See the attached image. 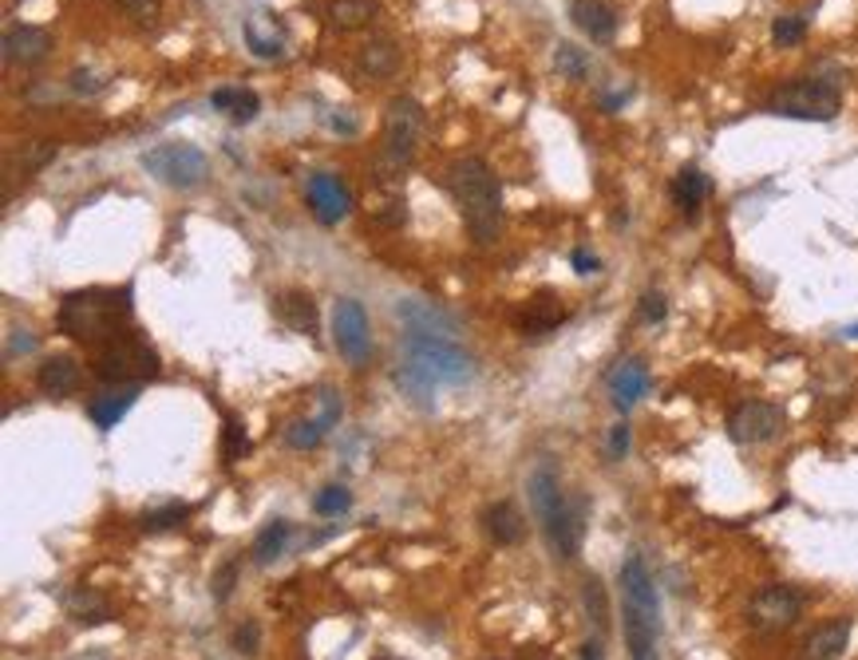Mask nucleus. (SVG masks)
<instances>
[{
	"label": "nucleus",
	"instance_id": "f257e3e1",
	"mask_svg": "<svg viewBox=\"0 0 858 660\" xmlns=\"http://www.w3.org/2000/svg\"><path fill=\"white\" fill-rule=\"evenodd\" d=\"M447 195L456 198L459 214H463L467 234L475 238V246H491L503 229V190H498L495 170L479 155H463L447 166Z\"/></svg>",
	"mask_w": 858,
	"mask_h": 660
},
{
	"label": "nucleus",
	"instance_id": "f03ea898",
	"mask_svg": "<svg viewBox=\"0 0 858 660\" xmlns=\"http://www.w3.org/2000/svg\"><path fill=\"white\" fill-rule=\"evenodd\" d=\"M131 290H75L60 305V332L72 341L104 344L131 325Z\"/></svg>",
	"mask_w": 858,
	"mask_h": 660
},
{
	"label": "nucleus",
	"instance_id": "7ed1b4c3",
	"mask_svg": "<svg viewBox=\"0 0 858 660\" xmlns=\"http://www.w3.org/2000/svg\"><path fill=\"white\" fill-rule=\"evenodd\" d=\"M621 601H625V645L630 660H657V633H661V598L657 581L642 554L621 562Z\"/></svg>",
	"mask_w": 858,
	"mask_h": 660
},
{
	"label": "nucleus",
	"instance_id": "20e7f679",
	"mask_svg": "<svg viewBox=\"0 0 858 660\" xmlns=\"http://www.w3.org/2000/svg\"><path fill=\"white\" fill-rule=\"evenodd\" d=\"M95 376L104 384H143L158 376V352L134 329L95 344Z\"/></svg>",
	"mask_w": 858,
	"mask_h": 660
},
{
	"label": "nucleus",
	"instance_id": "39448f33",
	"mask_svg": "<svg viewBox=\"0 0 858 660\" xmlns=\"http://www.w3.org/2000/svg\"><path fill=\"white\" fill-rule=\"evenodd\" d=\"M838 107H843L838 87L827 80H815V75L787 80L767 95V111L779 115V119H803V123H831Z\"/></svg>",
	"mask_w": 858,
	"mask_h": 660
},
{
	"label": "nucleus",
	"instance_id": "423d86ee",
	"mask_svg": "<svg viewBox=\"0 0 858 660\" xmlns=\"http://www.w3.org/2000/svg\"><path fill=\"white\" fill-rule=\"evenodd\" d=\"M139 163H143V170L155 178V182L171 186V190H195V186H202L210 175L207 151L195 143H183V139L151 146V151H143Z\"/></svg>",
	"mask_w": 858,
	"mask_h": 660
},
{
	"label": "nucleus",
	"instance_id": "0eeeda50",
	"mask_svg": "<svg viewBox=\"0 0 858 660\" xmlns=\"http://www.w3.org/2000/svg\"><path fill=\"white\" fill-rule=\"evenodd\" d=\"M424 127H427V111L420 99L412 95H396L388 111H384V158L403 170V166L412 163V155L420 151V139H424Z\"/></svg>",
	"mask_w": 858,
	"mask_h": 660
},
{
	"label": "nucleus",
	"instance_id": "6e6552de",
	"mask_svg": "<svg viewBox=\"0 0 858 660\" xmlns=\"http://www.w3.org/2000/svg\"><path fill=\"white\" fill-rule=\"evenodd\" d=\"M403 352L415 368H424L435 384H467L475 376V364L459 349L456 341H439V337H403Z\"/></svg>",
	"mask_w": 858,
	"mask_h": 660
},
{
	"label": "nucleus",
	"instance_id": "1a4fd4ad",
	"mask_svg": "<svg viewBox=\"0 0 858 660\" xmlns=\"http://www.w3.org/2000/svg\"><path fill=\"white\" fill-rule=\"evenodd\" d=\"M332 344L352 368H364L373 361V329H368V313L361 300L341 297L332 305Z\"/></svg>",
	"mask_w": 858,
	"mask_h": 660
},
{
	"label": "nucleus",
	"instance_id": "9d476101",
	"mask_svg": "<svg viewBox=\"0 0 858 660\" xmlns=\"http://www.w3.org/2000/svg\"><path fill=\"white\" fill-rule=\"evenodd\" d=\"M784 432V408L767 400H744L736 403L728 415V439L740 447H760L772 444Z\"/></svg>",
	"mask_w": 858,
	"mask_h": 660
},
{
	"label": "nucleus",
	"instance_id": "9b49d317",
	"mask_svg": "<svg viewBox=\"0 0 858 660\" xmlns=\"http://www.w3.org/2000/svg\"><path fill=\"white\" fill-rule=\"evenodd\" d=\"M803 613V593L796 586H764L748 601V625L760 633L791 629Z\"/></svg>",
	"mask_w": 858,
	"mask_h": 660
},
{
	"label": "nucleus",
	"instance_id": "f8f14e48",
	"mask_svg": "<svg viewBox=\"0 0 858 660\" xmlns=\"http://www.w3.org/2000/svg\"><path fill=\"white\" fill-rule=\"evenodd\" d=\"M305 202H309V214L321 222V226H341L344 217L352 214V190L341 175L332 170H317L309 175L305 186Z\"/></svg>",
	"mask_w": 858,
	"mask_h": 660
},
{
	"label": "nucleus",
	"instance_id": "ddd939ff",
	"mask_svg": "<svg viewBox=\"0 0 858 660\" xmlns=\"http://www.w3.org/2000/svg\"><path fill=\"white\" fill-rule=\"evenodd\" d=\"M542 530H546L550 550L562 557V562H574L581 550V538H586V498H562L554 515L542 518Z\"/></svg>",
	"mask_w": 858,
	"mask_h": 660
},
{
	"label": "nucleus",
	"instance_id": "4468645a",
	"mask_svg": "<svg viewBox=\"0 0 858 660\" xmlns=\"http://www.w3.org/2000/svg\"><path fill=\"white\" fill-rule=\"evenodd\" d=\"M396 317L403 320V329L412 337H439V341H456V320L447 317L435 300L424 297H403L396 300Z\"/></svg>",
	"mask_w": 858,
	"mask_h": 660
},
{
	"label": "nucleus",
	"instance_id": "2eb2a0df",
	"mask_svg": "<svg viewBox=\"0 0 858 660\" xmlns=\"http://www.w3.org/2000/svg\"><path fill=\"white\" fill-rule=\"evenodd\" d=\"M52 32L36 28V24H12L4 32V63H21V68H36L52 56Z\"/></svg>",
	"mask_w": 858,
	"mask_h": 660
},
{
	"label": "nucleus",
	"instance_id": "dca6fc26",
	"mask_svg": "<svg viewBox=\"0 0 858 660\" xmlns=\"http://www.w3.org/2000/svg\"><path fill=\"white\" fill-rule=\"evenodd\" d=\"M242 36H246V48L258 60H278L285 56V28L278 24V16H269V12H249L246 21H242Z\"/></svg>",
	"mask_w": 858,
	"mask_h": 660
},
{
	"label": "nucleus",
	"instance_id": "f3484780",
	"mask_svg": "<svg viewBox=\"0 0 858 660\" xmlns=\"http://www.w3.org/2000/svg\"><path fill=\"white\" fill-rule=\"evenodd\" d=\"M610 400L618 412H633L642 396L649 392V368L642 361H621L618 368L610 372Z\"/></svg>",
	"mask_w": 858,
	"mask_h": 660
},
{
	"label": "nucleus",
	"instance_id": "a211bd4d",
	"mask_svg": "<svg viewBox=\"0 0 858 660\" xmlns=\"http://www.w3.org/2000/svg\"><path fill=\"white\" fill-rule=\"evenodd\" d=\"M139 388H143V384H111L107 392L95 396V400L87 403V415H92L95 427H104V432L119 427V420H124V415L134 408V400H139Z\"/></svg>",
	"mask_w": 858,
	"mask_h": 660
},
{
	"label": "nucleus",
	"instance_id": "6ab92c4d",
	"mask_svg": "<svg viewBox=\"0 0 858 660\" xmlns=\"http://www.w3.org/2000/svg\"><path fill=\"white\" fill-rule=\"evenodd\" d=\"M273 313H278V320L285 329L301 332V337H317V329H321L317 300L301 290H290V293H281V297H273Z\"/></svg>",
	"mask_w": 858,
	"mask_h": 660
},
{
	"label": "nucleus",
	"instance_id": "aec40b11",
	"mask_svg": "<svg viewBox=\"0 0 858 660\" xmlns=\"http://www.w3.org/2000/svg\"><path fill=\"white\" fill-rule=\"evenodd\" d=\"M569 21L578 24L593 44H610L618 36V12L606 0H574L569 4Z\"/></svg>",
	"mask_w": 858,
	"mask_h": 660
},
{
	"label": "nucleus",
	"instance_id": "412c9836",
	"mask_svg": "<svg viewBox=\"0 0 858 660\" xmlns=\"http://www.w3.org/2000/svg\"><path fill=\"white\" fill-rule=\"evenodd\" d=\"M850 645V617H835L827 625H819L811 637L803 640V660H838Z\"/></svg>",
	"mask_w": 858,
	"mask_h": 660
},
{
	"label": "nucleus",
	"instance_id": "4be33fe9",
	"mask_svg": "<svg viewBox=\"0 0 858 660\" xmlns=\"http://www.w3.org/2000/svg\"><path fill=\"white\" fill-rule=\"evenodd\" d=\"M80 384H83V372L72 356H48V361L40 364V372H36V388H40L44 396H56V400H60V396H72Z\"/></svg>",
	"mask_w": 858,
	"mask_h": 660
},
{
	"label": "nucleus",
	"instance_id": "5701e85b",
	"mask_svg": "<svg viewBox=\"0 0 858 660\" xmlns=\"http://www.w3.org/2000/svg\"><path fill=\"white\" fill-rule=\"evenodd\" d=\"M483 527H486V534H491V542H498V546H518L522 534H527V522H522V515H518V506L507 503V498L486 506Z\"/></svg>",
	"mask_w": 858,
	"mask_h": 660
},
{
	"label": "nucleus",
	"instance_id": "b1692460",
	"mask_svg": "<svg viewBox=\"0 0 858 660\" xmlns=\"http://www.w3.org/2000/svg\"><path fill=\"white\" fill-rule=\"evenodd\" d=\"M396 68H400V48H396V40H388V36L368 40L361 48V56H356V72H361L364 80H384V75H392Z\"/></svg>",
	"mask_w": 858,
	"mask_h": 660
},
{
	"label": "nucleus",
	"instance_id": "393cba45",
	"mask_svg": "<svg viewBox=\"0 0 858 660\" xmlns=\"http://www.w3.org/2000/svg\"><path fill=\"white\" fill-rule=\"evenodd\" d=\"M376 12H380L376 0H329L325 16L337 32H361L376 21Z\"/></svg>",
	"mask_w": 858,
	"mask_h": 660
},
{
	"label": "nucleus",
	"instance_id": "a878e982",
	"mask_svg": "<svg viewBox=\"0 0 858 660\" xmlns=\"http://www.w3.org/2000/svg\"><path fill=\"white\" fill-rule=\"evenodd\" d=\"M708 190H713V182H708V175H704L701 166H684L681 175L672 178V202H677L689 217H696V210L704 207Z\"/></svg>",
	"mask_w": 858,
	"mask_h": 660
},
{
	"label": "nucleus",
	"instance_id": "bb28decb",
	"mask_svg": "<svg viewBox=\"0 0 858 660\" xmlns=\"http://www.w3.org/2000/svg\"><path fill=\"white\" fill-rule=\"evenodd\" d=\"M210 107H214V111H226L234 123H254L261 111V99H258V92H249V87H218V92L210 95Z\"/></svg>",
	"mask_w": 858,
	"mask_h": 660
},
{
	"label": "nucleus",
	"instance_id": "cd10ccee",
	"mask_svg": "<svg viewBox=\"0 0 858 660\" xmlns=\"http://www.w3.org/2000/svg\"><path fill=\"white\" fill-rule=\"evenodd\" d=\"M290 534H293L290 522H285V518H273V522L254 538V550H249L254 566H273V562L285 554V546H290Z\"/></svg>",
	"mask_w": 858,
	"mask_h": 660
},
{
	"label": "nucleus",
	"instance_id": "c85d7f7f",
	"mask_svg": "<svg viewBox=\"0 0 858 660\" xmlns=\"http://www.w3.org/2000/svg\"><path fill=\"white\" fill-rule=\"evenodd\" d=\"M392 380H396V388H400V392L408 396V400H412V403H420V408H432L435 388H439V384H435L424 368H415V364L408 361V356H403V361H400V368H396Z\"/></svg>",
	"mask_w": 858,
	"mask_h": 660
},
{
	"label": "nucleus",
	"instance_id": "c756f323",
	"mask_svg": "<svg viewBox=\"0 0 858 660\" xmlns=\"http://www.w3.org/2000/svg\"><path fill=\"white\" fill-rule=\"evenodd\" d=\"M68 613H72L80 625H99V621L111 617V605H107V598H99L95 589H75L72 598H68Z\"/></svg>",
	"mask_w": 858,
	"mask_h": 660
},
{
	"label": "nucleus",
	"instance_id": "7c9ffc66",
	"mask_svg": "<svg viewBox=\"0 0 858 660\" xmlns=\"http://www.w3.org/2000/svg\"><path fill=\"white\" fill-rule=\"evenodd\" d=\"M581 605H586V617H590V625L598 629V637H606V629H610V598H606V586H601L598 578H586V586H581Z\"/></svg>",
	"mask_w": 858,
	"mask_h": 660
},
{
	"label": "nucleus",
	"instance_id": "2f4dec72",
	"mask_svg": "<svg viewBox=\"0 0 858 660\" xmlns=\"http://www.w3.org/2000/svg\"><path fill=\"white\" fill-rule=\"evenodd\" d=\"M554 72H559L562 80H569V83H581L586 75H590V56L581 52L578 44L562 40L559 48H554Z\"/></svg>",
	"mask_w": 858,
	"mask_h": 660
},
{
	"label": "nucleus",
	"instance_id": "473e14b6",
	"mask_svg": "<svg viewBox=\"0 0 858 660\" xmlns=\"http://www.w3.org/2000/svg\"><path fill=\"white\" fill-rule=\"evenodd\" d=\"M562 320H566V309L550 305V297H538V300H530V313H527V320H522V329L550 332V329H559Z\"/></svg>",
	"mask_w": 858,
	"mask_h": 660
},
{
	"label": "nucleus",
	"instance_id": "72a5a7b5",
	"mask_svg": "<svg viewBox=\"0 0 858 660\" xmlns=\"http://www.w3.org/2000/svg\"><path fill=\"white\" fill-rule=\"evenodd\" d=\"M325 427L317 420H293L290 427H285V444L293 447V451H313V447L325 444Z\"/></svg>",
	"mask_w": 858,
	"mask_h": 660
},
{
	"label": "nucleus",
	"instance_id": "f704fd0d",
	"mask_svg": "<svg viewBox=\"0 0 858 660\" xmlns=\"http://www.w3.org/2000/svg\"><path fill=\"white\" fill-rule=\"evenodd\" d=\"M349 506H352V491L344 483L325 486V491H317V498H313V510L321 518H341Z\"/></svg>",
	"mask_w": 858,
	"mask_h": 660
},
{
	"label": "nucleus",
	"instance_id": "c9c22d12",
	"mask_svg": "<svg viewBox=\"0 0 858 660\" xmlns=\"http://www.w3.org/2000/svg\"><path fill=\"white\" fill-rule=\"evenodd\" d=\"M187 518H190V506L171 503V506H163V510H151V515H143V530H151V534H163V530H175L178 522H187Z\"/></svg>",
	"mask_w": 858,
	"mask_h": 660
},
{
	"label": "nucleus",
	"instance_id": "e433bc0d",
	"mask_svg": "<svg viewBox=\"0 0 858 660\" xmlns=\"http://www.w3.org/2000/svg\"><path fill=\"white\" fill-rule=\"evenodd\" d=\"M317 408H321V412H317V423H321L325 432H332V427L341 423L344 408H341V396L332 392L329 384H325V388H317Z\"/></svg>",
	"mask_w": 858,
	"mask_h": 660
},
{
	"label": "nucleus",
	"instance_id": "4c0bfd02",
	"mask_svg": "<svg viewBox=\"0 0 858 660\" xmlns=\"http://www.w3.org/2000/svg\"><path fill=\"white\" fill-rule=\"evenodd\" d=\"M803 36H807L803 16H776V24H772V40H776L779 48H791V44H799Z\"/></svg>",
	"mask_w": 858,
	"mask_h": 660
},
{
	"label": "nucleus",
	"instance_id": "58836bf2",
	"mask_svg": "<svg viewBox=\"0 0 858 660\" xmlns=\"http://www.w3.org/2000/svg\"><path fill=\"white\" fill-rule=\"evenodd\" d=\"M665 317H669V300H665V293L649 290L642 300H637V320H645V325H661Z\"/></svg>",
	"mask_w": 858,
	"mask_h": 660
},
{
	"label": "nucleus",
	"instance_id": "ea45409f",
	"mask_svg": "<svg viewBox=\"0 0 858 660\" xmlns=\"http://www.w3.org/2000/svg\"><path fill=\"white\" fill-rule=\"evenodd\" d=\"M234 649L242 657H258L261 652V625L258 621H242L238 629H234Z\"/></svg>",
	"mask_w": 858,
	"mask_h": 660
},
{
	"label": "nucleus",
	"instance_id": "a19ab883",
	"mask_svg": "<svg viewBox=\"0 0 858 660\" xmlns=\"http://www.w3.org/2000/svg\"><path fill=\"white\" fill-rule=\"evenodd\" d=\"M630 447H633L630 423H613V427H610V439H606V455H610L613 463H621V459L630 455Z\"/></svg>",
	"mask_w": 858,
	"mask_h": 660
},
{
	"label": "nucleus",
	"instance_id": "79ce46f5",
	"mask_svg": "<svg viewBox=\"0 0 858 660\" xmlns=\"http://www.w3.org/2000/svg\"><path fill=\"white\" fill-rule=\"evenodd\" d=\"M249 451V439H246V427L234 420H226V447H222V455H226V463H238L242 455Z\"/></svg>",
	"mask_w": 858,
	"mask_h": 660
},
{
	"label": "nucleus",
	"instance_id": "37998d69",
	"mask_svg": "<svg viewBox=\"0 0 858 660\" xmlns=\"http://www.w3.org/2000/svg\"><path fill=\"white\" fill-rule=\"evenodd\" d=\"M234 581H238V562H226V566H222L214 578H210V593H214V601H230V593H234Z\"/></svg>",
	"mask_w": 858,
	"mask_h": 660
},
{
	"label": "nucleus",
	"instance_id": "c03bdc74",
	"mask_svg": "<svg viewBox=\"0 0 858 660\" xmlns=\"http://www.w3.org/2000/svg\"><path fill=\"white\" fill-rule=\"evenodd\" d=\"M119 4H124L127 16L139 24H151L158 16V0H119Z\"/></svg>",
	"mask_w": 858,
	"mask_h": 660
},
{
	"label": "nucleus",
	"instance_id": "a18cd8bd",
	"mask_svg": "<svg viewBox=\"0 0 858 660\" xmlns=\"http://www.w3.org/2000/svg\"><path fill=\"white\" fill-rule=\"evenodd\" d=\"M72 92H75V95L104 92V80H99L95 72H87V68H75V72H72Z\"/></svg>",
	"mask_w": 858,
	"mask_h": 660
},
{
	"label": "nucleus",
	"instance_id": "49530a36",
	"mask_svg": "<svg viewBox=\"0 0 858 660\" xmlns=\"http://www.w3.org/2000/svg\"><path fill=\"white\" fill-rule=\"evenodd\" d=\"M569 266L578 269L581 278H590V273H598V269H601V261L593 258L590 249H581V246H578V249H574V254H569Z\"/></svg>",
	"mask_w": 858,
	"mask_h": 660
},
{
	"label": "nucleus",
	"instance_id": "de8ad7c7",
	"mask_svg": "<svg viewBox=\"0 0 858 660\" xmlns=\"http://www.w3.org/2000/svg\"><path fill=\"white\" fill-rule=\"evenodd\" d=\"M36 349V337H24V329H12L9 332V356H21V352Z\"/></svg>",
	"mask_w": 858,
	"mask_h": 660
},
{
	"label": "nucleus",
	"instance_id": "09e8293b",
	"mask_svg": "<svg viewBox=\"0 0 858 660\" xmlns=\"http://www.w3.org/2000/svg\"><path fill=\"white\" fill-rule=\"evenodd\" d=\"M581 660H606V637H590L581 645Z\"/></svg>",
	"mask_w": 858,
	"mask_h": 660
},
{
	"label": "nucleus",
	"instance_id": "8fccbe9b",
	"mask_svg": "<svg viewBox=\"0 0 858 660\" xmlns=\"http://www.w3.org/2000/svg\"><path fill=\"white\" fill-rule=\"evenodd\" d=\"M329 119L332 131H344V134H356V119L352 115H325Z\"/></svg>",
	"mask_w": 858,
	"mask_h": 660
},
{
	"label": "nucleus",
	"instance_id": "3c124183",
	"mask_svg": "<svg viewBox=\"0 0 858 660\" xmlns=\"http://www.w3.org/2000/svg\"><path fill=\"white\" fill-rule=\"evenodd\" d=\"M630 87H625V92H613V95H606V99H601V107H606V111H618L621 104H625V99H630Z\"/></svg>",
	"mask_w": 858,
	"mask_h": 660
},
{
	"label": "nucleus",
	"instance_id": "603ef678",
	"mask_svg": "<svg viewBox=\"0 0 858 660\" xmlns=\"http://www.w3.org/2000/svg\"><path fill=\"white\" fill-rule=\"evenodd\" d=\"M847 337H850V341H858V325H850V329H847Z\"/></svg>",
	"mask_w": 858,
	"mask_h": 660
},
{
	"label": "nucleus",
	"instance_id": "864d4df0",
	"mask_svg": "<svg viewBox=\"0 0 858 660\" xmlns=\"http://www.w3.org/2000/svg\"><path fill=\"white\" fill-rule=\"evenodd\" d=\"M376 660H396V657H376Z\"/></svg>",
	"mask_w": 858,
	"mask_h": 660
}]
</instances>
